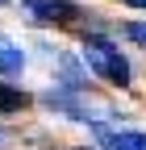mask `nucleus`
<instances>
[{
  "mask_svg": "<svg viewBox=\"0 0 146 150\" xmlns=\"http://www.w3.org/2000/svg\"><path fill=\"white\" fill-rule=\"evenodd\" d=\"M84 63L92 67L100 79H108V83H117V88H125L130 83V63H125V54L108 42V38H100V33H92V38H84Z\"/></svg>",
  "mask_w": 146,
  "mask_h": 150,
  "instance_id": "f257e3e1",
  "label": "nucleus"
},
{
  "mask_svg": "<svg viewBox=\"0 0 146 150\" xmlns=\"http://www.w3.org/2000/svg\"><path fill=\"white\" fill-rule=\"evenodd\" d=\"M29 21L38 25H63V21H75L79 17V4L75 0H21Z\"/></svg>",
  "mask_w": 146,
  "mask_h": 150,
  "instance_id": "f03ea898",
  "label": "nucleus"
},
{
  "mask_svg": "<svg viewBox=\"0 0 146 150\" xmlns=\"http://www.w3.org/2000/svg\"><path fill=\"white\" fill-rule=\"evenodd\" d=\"M96 138L108 150H146V129H108V125H100Z\"/></svg>",
  "mask_w": 146,
  "mask_h": 150,
  "instance_id": "7ed1b4c3",
  "label": "nucleus"
},
{
  "mask_svg": "<svg viewBox=\"0 0 146 150\" xmlns=\"http://www.w3.org/2000/svg\"><path fill=\"white\" fill-rule=\"evenodd\" d=\"M25 67V50L13 42H0V75H17Z\"/></svg>",
  "mask_w": 146,
  "mask_h": 150,
  "instance_id": "20e7f679",
  "label": "nucleus"
},
{
  "mask_svg": "<svg viewBox=\"0 0 146 150\" xmlns=\"http://www.w3.org/2000/svg\"><path fill=\"white\" fill-rule=\"evenodd\" d=\"M29 96L21 88H13V83H0V112H17V108H25Z\"/></svg>",
  "mask_w": 146,
  "mask_h": 150,
  "instance_id": "39448f33",
  "label": "nucleus"
},
{
  "mask_svg": "<svg viewBox=\"0 0 146 150\" xmlns=\"http://www.w3.org/2000/svg\"><path fill=\"white\" fill-rule=\"evenodd\" d=\"M121 33H125V38H134V42H142V46H146V21H130V25H125Z\"/></svg>",
  "mask_w": 146,
  "mask_h": 150,
  "instance_id": "423d86ee",
  "label": "nucleus"
},
{
  "mask_svg": "<svg viewBox=\"0 0 146 150\" xmlns=\"http://www.w3.org/2000/svg\"><path fill=\"white\" fill-rule=\"evenodd\" d=\"M4 146H9V129L0 125V150H4Z\"/></svg>",
  "mask_w": 146,
  "mask_h": 150,
  "instance_id": "0eeeda50",
  "label": "nucleus"
},
{
  "mask_svg": "<svg viewBox=\"0 0 146 150\" xmlns=\"http://www.w3.org/2000/svg\"><path fill=\"white\" fill-rule=\"evenodd\" d=\"M125 4H130V8H146V0H125Z\"/></svg>",
  "mask_w": 146,
  "mask_h": 150,
  "instance_id": "6e6552de",
  "label": "nucleus"
},
{
  "mask_svg": "<svg viewBox=\"0 0 146 150\" xmlns=\"http://www.w3.org/2000/svg\"><path fill=\"white\" fill-rule=\"evenodd\" d=\"M0 4H9V0H0Z\"/></svg>",
  "mask_w": 146,
  "mask_h": 150,
  "instance_id": "1a4fd4ad",
  "label": "nucleus"
},
{
  "mask_svg": "<svg viewBox=\"0 0 146 150\" xmlns=\"http://www.w3.org/2000/svg\"><path fill=\"white\" fill-rule=\"evenodd\" d=\"M79 150H88V146H79Z\"/></svg>",
  "mask_w": 146,
  "mask_h": 150,
  "instance_id": "9d476101",
  "label": "nucleus"
}]
</instances>
